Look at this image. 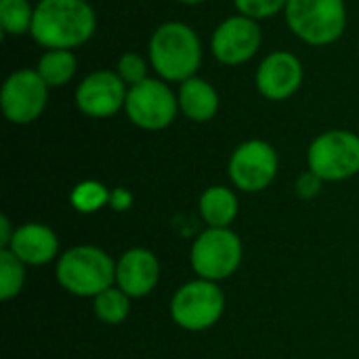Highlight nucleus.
<instances>
[{
    "label": "nucleus",
    "mask_w": 359,
    "mask_h": 359,
    "mask_svg": "<svg viewBox=\"0 0 359 359\" xmlns=\"http://www.w3.org/2000/svg\"><path fill=\"white\" fill-rule=\"evenodd\" d=\"M286 25L294 38L309 46H330L347 29L345 0H288Z\"/></svg>",
    "instance_id": "20e7f679"
},
{
    "label": "nucleus",
    "mask_w": 359,
    "mask_h": 359,
    "mask_svg": "<svg viewBox=\"0 0 359 359\" xmlns=\"http://www.w3.org/2000/svg\"><path fill=\"white\" fill-rule=\"evenodd\" d=\"M177 99H179V111L187 120L198 122V124L210 122L219 114V107H221L219 90L215 88L212 82L200 76H194L181 82L177 90Z\"/></svg>",
    "instance_id": "dca6fc26"
},
{
    "label": "nucleus",
    "mask_w": 359,
    "mask_h": 359,
    "mask_svg": "<svg viewBox=\"0 0 359 359\" xmlns=\"http://www.w3.org/2000/svg\"><path fill=\"white\" fill-rule=\"evenodd\" d=\"M27 267H42L57 259L59 238L44 223H23L15 229L8 248Z\"/></svg>",
    "instance_id": "2eb2a0df"
},
{
    "label": "nucleus",
    "mask_w": 359,
    "mask_h": 359,
    "mask_svg": "<svg viewBox=\"0 0 359 359\" xmlns=\"http://www.w3.org/2000/svg\"><path fill=\"white\" fill-rule=\"evenodd\" d=\"M36 72L40 74V78L46 82L50 90L61 88L74 80L78 72V57L74 50H63V48L44 50L36 63Z\"/></svg>",
    "instance_id": "a211bd4d"
},
{
    "label": "nucleus",
    "mask_w": 359,
    "mask_h": 359,
    "mask_svg": "<svg viewBox=\"0 0 359 359\" xmlns=\"http://www.w3.org/2000/svg\"><path fill=\"white\" fill-rule=\"evenodd\" d=\"M160 280V261L147 248H128L116 261V286L130 299L151 294Z\"/></svg>",
    "instance_id": "4468645a"
},
{
    "label": "nucleus",
    "mask_w": 359,
    "mask_h": 359,
    "mask_svg": "<svg viewBox=\"0 0 359 359\" xmlns=\"http://www.w3.org/2000/svg\"><path fill=\"white\" fill-rule=\"evenodd\" d=\"M149 69H151L149 59L135 50L122 53L116 61V74L124 80L126 86H135V84H141L147 78H151Z\"/></svg>",
    "instance_id": "5701e85b"
},
{
    "label": "nucleus",
    "mask_w": 359,
    "mask_h": 359,
    "mask_svg": "<svg viewBox=\"0 0 359 359\" xmlns=\"http://www.w3.org/2000/svg\"><path fill=\"white\" fill-rule=\"evenodd\" d=\"M135 198L130 194V189L126 187H116L111 189V196H109V208L116 210V212H126L130 206H133Z\"/></svg>",
    "instance_id": "a878e982"
},
{
    "label": "nucleus",
    "mask_w": 359,
    "mask_h": 359,
    "mask_svg": "<svg viewBox=\"0 0 359 359\" xmlns=\"http://www.w3.org/2000/svg\"><path fill=\"white\" fill-rule=\"evenodd\" d=\"M263 44V29L259 21L246 15H231L223 19L210 34V55L225 67H238L261 50Z\"/></svg>",
    "instance_id": "9b49d317"
},
{
    "label": "nucleus",
    "mask_w": 359,
    "mask_h": 359,
    "mask_svg": "<svg viewBox=\"0 0 359 359\" xmlns=\"http://www.w3.org/2000/svg\"><path fill=\"white\" fill-rule=\"evenodd\" d=\"M280 156L265 139H248L240 143L227 162V177L238 191H265L278 177Z\"/></svg>",
    "instance_id": "1a4fd4ad"
},
{
    "label": "nucleus",
    "mask_w": 359,
    "mask_h": 359,
    "mask_svg": "<svg viewBox=\"0 0 359 359\" xmlns=\"http://www.w3.org/2000/svg\"><path fill=\"white\" fill-rule=\"evenodd\" d=\"M179 4H185V6H196V4H202L206 0H177Z\"/></svg>",
    "instance_id": "cd10ccee"
},
{
    "label": "nucleus",
    "mask_w": 359,
    "mask_h": 359,
    "mask_svg": "<svg viewBox=\"0 0 359 359\" xmlns=\"http://www.w3.org/2000/svg\"><path fill=\"white\" fill-rule=\"evenodd\" d=\"M124 114L137 128L158 133L168 128L181 111L172 86L162 78H147L141 84L128 86Z\"/></svg>",
    "instance_id": "6e6552de"
},
{
    "label": "nucleus",
    "mask_w": 359,
    "mask_h": 359,
    "mask_svg": "<svg viewBox=\"0 0 359 359\" xmlns=\"http://www.w3.org/2000/svg\"><path fill=\"white\" fill-rule=\"evenodd\" d=\"M286 4L288 0H233L236 11L255 21H265L284 13Z\"/></svg>",
    "instance_id": "b1692460"
},
{
    "label": "nucleus",
    "mask_w": 359,
    "mask_h": 359,
    "mask_svg": "<svg viewBox=\"0 0 359 359\" xmlns=\"http://www.w3.org/2000/svg\"><path fill=\"white\" fill-rule=\"evenodd\" d=\"M305 80L303 61L290 50H271L263 57L255 72V86L259 95L271 103L292 99Z\"/></svg>",
    "instance_id": "ddd939ff"
},
{
    "label": "nucleus",
    "mask_w": 359,
    "mask_h": 359,
    "mask_svg": "<svg viewBox=\"0 0 359 359\" xmlns=\"http://www.w3.org/2000/svg\"><path fill=\"white\" fill-rule=\"evenodd\" d=\"M50 88L40 78L36 67L13 69L0 88V107L2 116L11 124H32L36 122L48 105Z\"/></svg>",
    "instance_id": "9d476101"
},
{
    "label": "nucleus",
    "mask_w": 359,
    "mask_h": 359,
    "mask_svg": "<svg viewBox=\"0 0 359 359\" xmlns=\"http://www.w3.org/2000/svg\"><path fill=\"white\" fill-rule=\"evenodd\" d=\"M97 32V13L88 0H38L32 40L44 50H76Z\"/></svg>",
    "instance_id": "f257e3e1"
},
{
    "label": "nucleus",
    "mask_w": 359,
    "mask_h": 359,
    "mask_svg": "<svg viewBox=\"0 0 359 359\" xmlns=\"http://www.w3.org/2000/svg\"><path fill=\"white\" fill-rule=\"evenodd\" d=\"M322 185H324V181H322L316 172H311V170L307 168L303 175L297 177V181H294V191H297V196H299L301 200H313V198L320 196Z\"/></svg>",
    "instance_id": "393cba45"
},
{
    "label": "nucleus",
    "mask_w": 359,
    "mask_h": 359,
    "mask_svg": "<svg viewBox=\"0 0 359 359\" xmlns=\"http://www.w3.org/2000/svg\"><path fill=\"white\" fill-rule=\"evenodd\" d=\"M198 210L208 227H229L240 212V202L231 187L210 185L202 191Z\"/></svg>",
    "instance_id": "f3484780"
},
{
    "label": "nucleus",
    "mask_w": 359,
    "mask_h": 359,
    "mask_svg": "<svg viewBox=\"0 0 359 359\" xmlns=\"http://www.w3.org/2000/svg\"><path fill=\"white\" fill-rule=\"evenodd\" d=\"M59 286L80 299H95L116 284V261L93 244L65 250L55 265Z\"/></svg>",
    "instance_id": "7ed1b4c3"
},
{
    "label": "nucleus",
    "mask_w": 359,
    "mask_h": 359,
    "mask_svg": "<svg viewBox=\"0 0 359 359\" xmlns=\"http://www.w3.org/2000/svg\"><path fill=\"white\" fill-rule=\"evenodd\" d=\"M109 196L111 189H107L101 181L86 179L74 185V189L69 191V204L80 215H95L101 208L109 206Z\"/></svg>",
    "instance_id": "412c9836"
},
{
    "label": "nucleus",
    "mask_w": 359,
    "mask_h": 359,
    "mask_svg": "<svg viewBox=\"0 0 359 359\" xmlns=\"http://www.w3.org/2000/svg\"><path fill=\"white\" fill-rule=\"evenodd\" d=\"M34 8L29 0H0V32L4 38L29 36L34 23Z\"/></svg>",
    "instance_id": "6ab92c4d"
},
{
    "label": "nucleus",
    "mask_w": 359,
    "mask_h": 359,
    "mask_svg": "<svg viewBox=\"0 0 359 359\" xmlns=\"http://www.w3.org/2000/svg\"><path fill=\"white\" fill-rule=\"evenodd\" d=\"M147 59L156 78L168 84H181L198 76L204 61L200 34L185 21H164L149 36Z\"/></svg>",
    "instance_id": "f03ea898"
},
{
    "label": "nucleus",
    "mask_w": 359,
    "mask_h": 359,
    "mask_svg": "<svg viewBox=\"0 0 359 359\" xmlns=\"http://www.w3.org/2000/svg\"><path fill=\"white\" fill-rule=\"evenodd\" d=\"M15 229H17V227H13L11 219L2 215V217H0V250L8 248V244H11L13 236H15Z\"/></svg>",
    "instance_id": "bb28decb"
},
{
    "label": "nucleus",
    "mask_w": 359,
    "mask_h": 359,
    "mask_svg": "<svg viewBox=\"0 0 359 359\" xmlns=\"http://www.w3.org/2000/svg\"><path fill=\"white\" fill-rule=\"evenodd\" d=\"M225 311V294L217 282L191 280L179 286L170 299L172 322L187 332H202L212 328Z\"/></svg>",
    "instance_id": "0eeeda50"
},
{
    "label": "nucleus",
    "mask_w": 359,
    "mask_h": 359,
    "mask_svg": "<svg viewBox=\"0 0 359 359\" xmlns=\"http://www.w3.org/2000/svg\"><path fill=\"white\" fill-rule=\"evenodd\" d=\"M25 263H21L11 250H0V301H13L25 286Z\"/></svg>",
    "instance_id": "4be33fe9"
},
{
    "label": "nucleus",
    "mask_w": 359,
    "mask_h": 359,
    "mask_svg": "<svg viewBox=\"0 0 359 359\" xmlns=\"http://www.w3.org/2000/svg\"><path fill=\"white\" fill-rule=\"evenodd\" d=\"M130 305H133V299L124 290H120L116 284L93 299V311L97 320L107 326L122 324L130 313Z\"/></svg>",
    "instance_id": "aec40b11"
},
{
    "label": "nucleus",
    "mask_w": 359,
    "mask_h": 359,
    "mask_svg": "<svg viewBox=\"0 0 359 359\" xmlns=\"http://www.w3.org/2000/svg\"><path fill=\"white\" fill-rule=\"evenodd\" d=\"M307 168L324 183H341L359 172V135L332 128L318 135L307 147Z\"/></svg>",
    "instance_id": "423d86ee"
},
{
    "label": "nucleus",
    "mask_w": 359,
    "mask_h": 359,
    "mask_svg": "<svg viewBox=\"0 0 359 359\" xmlns=\"http://www.w3.org/2000/svg\"><path fill=\"white\" fill-rule=\"evenodd\" d=\"M244 259V246L229 227H206L191 244L189 263L198 278L223 282L231 278Z\"/></svg>",
    "instance_id": "39448f33"
},
{
    "label": "nucleus",
    "mask_w": 359,
    "mask_h": 359,
    "mask_svg": "<svg viewBox=\"0 0 359 359\" xmlns=\"http://www.w3.org/2000/svg\"><path fill=\"white\" fill-rule=\"evenodd\" d=\"M126 93L128 86L116 74V69H95L78 82L74 90V103L82 116L107 120L118 111H124Z\"/></svg>",
    "instance_id": "f8f14e48"
}]
</instances>
